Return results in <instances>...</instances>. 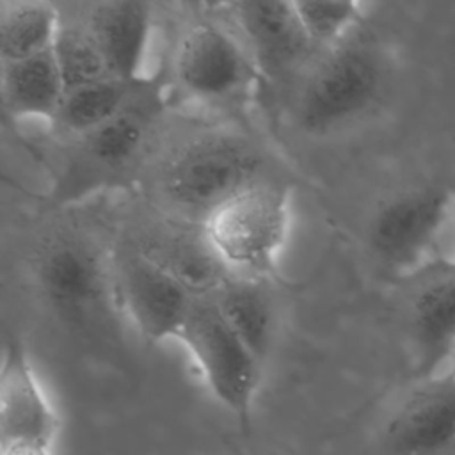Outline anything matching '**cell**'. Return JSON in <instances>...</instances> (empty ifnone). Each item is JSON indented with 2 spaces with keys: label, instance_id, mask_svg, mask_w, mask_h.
<instances>
[{
  "label": "cell",
  "instance_id": "e0dca14e",
  "mask_svg": "<svg viewBox=\"0 0 455 455\" xmlns=\"http://www.w3.org/2000/svg\"><path fill=\"white\" fill-rule=\"evenodd\" d=\"M151 80L133 82L117 76H105L92 84L68 91L53 128L71 135L82 137L110 121L119 117L139 100H142L149 89Z\"/></svg>",
  "mask_w": 455,
  "mask_h": 455
},
{
  "label": "cell",
  "instance_id": "8fae6325",
  "mask_svg": "<svg viewBox=\"0 0 455 455\" xmlns=\"http://www.w3.org/2000/svg\"><path fill=\"white\" fill-rule=\"evenodd\" d=\"M386 455H448L455 450V380L444 370L414 377L379 427Z\"/></svg>",
  "mask_w": 455,
  "mask_h": 455
},
{
  "label": "cell",
  "instance_id": "7a4b0ae2",
  "mask_svg": "<svg viewBox=\"0 0 455 455\" xmlns=\"http://www.w3.org/2000/svg\"><path fill=\"white\" fill-rule=\"evenodd\" d=\"M384 82L377 48L348 37L323 50L309 68L295 100V121L313 137L336 133L377 105Z\"/></svg>",
  "mask_w": 455,
  "mask_h": 455
},
{
  "label": "cell",
  "instance_id": "7c38bea8",
  "mask_svg": "<svg viewBox=\"0 0 455 455\" xmlns=\"http://www.w3.org/2000/svg\"><path fill=\"white\" fill-rule=\"evenodd\" d=\"M405 302V338L414 377L446 370L455 345V261L432 263L421 272Z\"/></svg>",
  "mask_w": 455,
  "mask_h": 455
},
{
  "label": "cell",
  "instance_id": "6da1fadb",
  "mask_svg": "<svg viewBox=\"0 0 455 455\" xmlns=\"http://www.w3.org/2000/svg\"><path fill=\"white\" fill-rule=\"evenodd\" d=\"M291 224V188L261 178L215 206L199 222V229L229 275L272 281Z\"/></svg>",
  "mask_w": 455,
  "mask_h": 455
},
{
  "label": "cell",
  "instance_id": "5b68a950",
  "mask_svg": "<svg viewBox=\"0 0 455 455\" xmlns=\"http://www.w3.org/2000/svg\"><path fill=\"white\" fill-rule=\"evenodd\" d=\"M210 395L249 434L263 363L224 318L210 293L197 295L180 332Z\"/></svg>",
  "mask_w": 455,
  "mask_h": 455
},
{
  "label": "cell",
  "instance_id": "52a82bcc",
  "mask_svg": "<svg viewBox=\"0 0 455 455\" xmlns=\"http://www.w3.org/2000/svg\"><path fill=\"white\" fill-rule=\"evenodd\" d=\"M160 114V101L148 92L114 121L75 139L55 181V203H75L114 187L128 176L148 146Z\"/></svg>",
  "mask_w": 455,
  "mask_h": 455
},
{
  "label": "cell",
  "instance_id": "9a60e30c",
  "mask_svg": "<svg viewBox=\"0 0 455 455\" xmlns=\"http://www.w3.org/2000/svg\"><path fill=\"white\" fill-rule=\"evenodd\" d=\"M0 85L4 108L11 119L53 126L66 96L53 50L0 62Z\"/></svg>",
  "mask_w": 455,
  "mask_h": 455
},
{
  "label": "cell",
  "instance_id": "ac0fdd59",
  "mask_svg": "<svg viewBox=\"0 0 455 455\" xmlns=\"http://www.w3.org/2000/svg\"><path fill=\"white\" fill-rule=\"evenodd\" d=\"M62 23L53 0H2L0 62L52 50Z\"/></svg>",
  "mask_w": 455,
  "mask_h": 455
},
{
  "label": "cell",
  "instance_id": "8992f818",
  "mask_svg": "<svg viewBox=\"0 0 455 455\" xmlns=\"http://www.w3.org/2000/svg\"><path fill=\"white\" fill-rule=\"evenodd\" d=\"M453 215L455 190L448 187L421 185L400 192L371 215L368 251L384 272L412 277L434 263V252Z\"/></svg>",
  "mask_w": 455,
  "mask_h": 455
},
{
  "label": "cell",
  "instance_id": "ba28073f",
  "mask_svg": "<svg viewBox=\"0 0 455 455\" xmlns=\"http://www.w3.org/2000/svg\"><path fill=\"white\" fill-rule=\"evenodd\" d=\"M171 69L181 96L204 107L233 103L261 78L238 32L215 21H196L181 32Z\"/></svg>",
  "mask_w": 455,
  "mask_h": 455
},
{
  "label": "cell",
  "instance_id": "30bf717a",
  "mask_svg": "<svg viewBox=\"0 0 455 455\" xmlns=\"http://www.w3.org/2000/svg\"><path fill=\"white\" fill-rule=\"evenodd\" d=\"M59 414L18 334H7L0 368V455H53Z\"/></svg>",
  "mask_w": 455,
  "mask_h": 455
},
{
  "label": "cell",
  "instance_id": "277c9868",
  "mask_svg": "<svg viewBox=\"0 0 455 455\" xmlns=\"http://www.w3.org/2000/svg\"><path fill=\"white\" fill-rule=\"evenodd\" d=\"M263 178V158L243 137L203 133L183 144L162 174L165 199L199 222L233 194Z\"/></svg>",
  "mask_w": 455,
  "mask_h": 455
},
{
  "label": "cell",
  "instance_id": "4fadbf2b",
  "mask_svg": "<svg viewBox=\"0 0 455 455\" xmlns=\"http://www.w3.org/2000/svg\"><path fill=\"white\" fill-rule=\"evenodd\" d=\"M238 36L261 78H286L318 50L302 30L288 0H233Z\"/></svg>",
  "mask_w": 455,
  "mask_h": 455
},
{
  "label": "cell",
  "instance_id": "d6986e66",
  "mask_svg": "<svg viewBox=\"0 0 455 455\" xmlns=\"http://www.w3.org/2000/svg\"><path fill=\"white\" fill-rule=\"evenodd\" d=\"M53 57L66 92L110 76L105 57L87 23H62L53 44Z\"/></svg>",
  "mask_w": 455,
  "mask_h": 455
},
{
  "label": "cell",
  "instance_id": "ffe728a7",
  "mask_svg": "<svg viewBox=\"0 0 455 455\" xmlns=\"http://www.w3.org/2000/svg\"><path fill=\"white\" fill-rule=\"evenodd\" d=\"M288 4L318 50L348 39L363 18V0H288Z\"/></svg>",
  "mask_w": 455,
  "mask_h": 455
},
{
  "label": "cell",
  "instance_id": "5bb4252c",
  "mask_svg": "<svg viewBox=\"0 0 455 455\" xmlns=\"http://www.w3.org/2000/svg\"><path fill=\"white\" fill-rule=\"evenodd\" d=\"M112 76L144 82L151 55L155 14L148 0H103L87 21Z\"/></svg>",
  "mask_w": 455,
  "mask_h": 455
},
{
  "label": "cell",
  "instance_id": "2e32d148",
  "mask_svg": "<svg viewBox=\"0 0 455 455\" xmlns=\"http://www.w3.org/2000/svg\"><path fill=\"white\" fill-rule=\"evenodd\" d=\"M272 281L226 275L210 293L217 307L265 364L277 334L279 311L270 290Z\"/></svg>",
  "mask_w": 455,
  "mask_h": 455
},
{
  "label": "cell",
  "instance_id": "9c48e42d",
  "mask_svg": "<svg viewBox=\"0 0 455 455\" xmlns=\"http://www.w3.org/2000/svg\"><path fill=\"white\" fill-rule=\"evenodd\" d=\"M121 313L148 345L178 339L196 293L167 267L144 251H130L112 261Z\"/></svg>",
  "mask_w": 455,
  "mask_h": 455
},
{
  "label": "cell",
  "instance_id": "3957f363",
  "mask_svg": "<svg viewBox=\"0 0 455 455\" xmlns=\"http://www.w3.org/2000/svg\"><path fill=\"white\" fill-rule=\"evenodd\" d=\"M34 281L44 306L76 331H107L121 313L112 263L82 236L60 235L44 243Z\"/></svg>",
  "mask_w": 455,
  "mask_h": 455
},
{
  "label": "cell",
  "instance_id": "44dd1931",
  "mask_svg": "<svg viewBox=\"0 0 455 455\" xmlns=\"http://www.w3.org/2000/svg\"><path fill=\"white\" fill-rule=\"evenodd\" d=\"M446 371L453 377L455 380V345H453V350L450 354V359H448V364H446Z\"/></svg>",
  "mask_w": 455,
  "mask_h": 455
}]
</instances>
